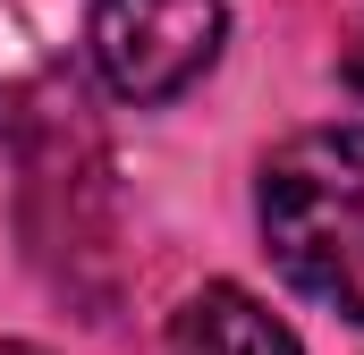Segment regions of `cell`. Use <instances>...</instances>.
<instances>
[{
    "label": "cell",
    "mask_w": 364,
    "mask_h": 355,
    "mask_svg": "<svg viewBox=\"0 0 364 355\" xmlns=\"http://www.w3.org/2000/svg\"><path fill=\"white\" fill-rule=\"evenodd\" d=\"M220 0H93L85 43L119 102H170L220 60Z\"/></svg>",
    "instance_id": "obj_2"
},
{
    "label": "cell",
    "mask_w": 364,
    "mask_h": 355,
    "mask_svg": "<svg viewBox=\"0 0 364 355\" xmlns=\"http://www.w3.org/2000/svg\"><path fill=\"white\" fill-rule=\"evenodd\" d=\"M170 355H305V347L246 288H203V296H186L178 322H170Z\"/></svg>",
    "instance_id": "obj_3"
},
{
    "label": "cell",
    "mask_w": 364,
    "mask_h": 355,
    "mask_svg": "<svg viewBox=\"0 0 364 355\" xmlns=\"http://www.w3.org/2000/svg\"><path fill=\"white\" fill-rule=\"evenodd\" d=\"M348 85H356V102H364V26H356V43H348Z\"/></svg>",
    "instance_id": "obj_4"
},
{
    "label": "cell",
    "mask_w": 364,
    "mask_h": 355,
    "mask_svg": "<svg viewBox=\"0 0 364 355\" xmlns=\"http://www.w3.org/2000/svg\"><path fill=\"white\" fill-rule=\"evenodd\" d=\"M0 355H43V347H17V339H9V347H0Z\"/></svg>",
    "instance_id": "obj_5"
},
{
    "label": "cell",
    "mask_w": 364,
    "mask_h": 355,
    "mask_svg": "<svg viewBox=\"0 0 364 355\" xmlns=\"http://www.w3.org/2000/svg\"><path fill=\"white\" fill-rule=\"evenodd\" d=\"M263 246L314 305L364 322V127H305L263 161Z\"/></svg>",
    "instance_id": "obj_1"
}]
</instances>
